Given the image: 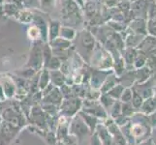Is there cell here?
I'll list each match as a JSON object with an SVG mask.
<instances>
[{"instance_id": "cell-1", "label": "cell", "mask_w": 156, "mask_h": 145, "mask_svg": "<svg viewBox=\"0 0 156 145\" xmlns=\"http://www.w3.org/2000/svg\"><path fill=\"white\" fill-rule=\"evenodd\" d=\"M69 135H72L77 138L78 143L82 142L85 136H91L89 128L83 122L79 114L73 116L69 122Z\"/></svg>"}, {"instance_id": "cell-2", "label": "cell", "mask_w": 156, "mask_h": 145, "mask_svg": "<svg viewBox=\"0 0 156 145\" xmlns=\"http://www.w3.org/2000/svg\"><path fill=\"white\" fill-rule=\"evenodd\" d=\"M20 130V129L16 128L3 120L0 127V145H9L17 136Z\"/></svg>"}, {"instance_id": "cell-3", "label": "cell", "mask_w": 156, "mask_h": 145, "mask_svg": "<svg viewBox=\"0 0 156 145\" xmlns=\"http://www.w3.org/2000/svg\"><path fill=\"white\" fill-rule=\"evenodd\" d=\"M82 109V102L79 99H71L65 102H62L60 106L61 116L71 118L76 115Z\"/></svg>"}, {"instance_id": "cell-4", "label": "cell", "mask_w": 156, "mask_h": 145, "mask_svg": "<svg viewBox=\"0 0 156 145\" xmlns=\"http://www.w3.org/2000/svg\"><path fill=\"white\" fill-rule=\"evenodd\" d=\"M79 115L82 117V119L83 120V122L89 128L91 135H92V133L96 130V127H97V125L99 124V118L94 116V115H91L89 113H87V112H84L83 110L79 111Z\"/></svg>"}, {"instance_id": "cell-5", "label": "cell", "mask_w": 156, "mask_h": 145, "mask_svg": "<svg viewBox=\"0 0 156 145\" xmlns=\"http://www.w3.org/2000/svg\"><path fill=\"white\" fill-rule=\"evenodd\" d=\"M45 140L46 142L48 143V145H56L57 143V138H56V136H55V132L53 131H46L45 132Z\"/></svg>"}, {"instance_id": "cell-6", "label": "cell", "mask_w": 156, "mask_h": 145, "mask_svg": "<svg viewBox=\"0 0 156 145\" xmlns=\"http://www.w3.org/2000/svg\"><path fill=\"white\" fill-rule=\"evenodd\" d=\"M143 126L140 124L133 125L131 128V135L134 136H140L143 135Z\"/></svg>"}, {"instance_id": "cell-7", "label": "cell", "mask_w": 156, "mask_h": 145, "mask_svg": "<svg viewBox=\"0 0 156 145\" xmlns=\"http://www.w3.org/2000/svg\"><path fill=\"white\" fill-rule=\"evenodd\" d=\"M89 145H102V142L100 140V138H99L98 135L95 132L92 133V135H91Z\"/></svg>"}, {"instance_id": "cell-8", "label": "cell", "mask_w": 156, "mask_h": 145, "mask_svg": "<svg viewBox=\"0 0 156 145\" xmlns=\"http://www.w3.org/2000/svg\"><path fill=\"white\" fill-rule=\"evenodd\" d=\"M120 112H121V109H120V105H114V109H112V117L114 118V119H115V118L118 116V115H120Z\"/></svg>"}, {"instance_id": "cell-9", "label": "cell", "mask_w": 156, "mask_h": 145, "mask_svg": "<svg viewBox=\"0 0 156 145\" xmlns=\"http://www.w3.org/2000/svg\"><path fill=\"white\" fill-rule=\"evenodd\" d=\"M130 100H131V93L129 90H126L125 93H123V95H122V101L125 102V103H128Z\"/></svg>"}, {"instance_id": "cell-10", "label": "cell", "mask_w": 156, "mask_h": 145, "mask_svg": "<svg viewBox=\"0 0 156 145\" xmlns=\"http://www.w3.org/2000/svg\"><path fill=\"white\" fill-rule=\"evenodd\" d=\"M56 145H67V144H65L64 142H62L61 140H57ZM70 145H79V143H74V144H70Z\"/></svg>"}, {"instance_id": "cell-11", "label": "cell", "mask_w": 156, "mask_h": 145, "mask_svg": "<svg viewBox=\"0 0 156 145\" xmlns=\"http://www.w3.org/2000/svg\"><path fill=\"white\" fill-rule=\"evenodd\" d=\"M142 145H153V143H152V141L151 140H149L148 142L147 141V142H144V144H142Z\"/></svg>"}, {"instance_id": "cell-12", "label": "cell", "mask_w": 156, "mask_h": 145, "mask_svg": "<svg viewBox=\"0 0 156 145\" xmlns=\"http://www.w3.org/2000/svg\"><path fill=\"white\" fill-rule=\"evenodd\" d=\"M2 122H3V118L1 115H0V127H1V125H2Z\"/></svg>"}]
</instances>
